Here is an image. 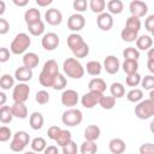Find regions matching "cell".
<instances>
[{
  "instance_id": "91938a15",
  "label": "cell",
  "mask_w": 154,
  "mask_h": 154,
  "mask_svg": "<svg viewBox=\"0 0 154 154\" xmlns=\"http://www.w3.org/2000/svg\"><path fill=\"white\" fill-rule=\"evenodd\" d=\"M6 101H7V96L4 91H0V107L6 105Z\"/></svg>"
},
{
  "instance_id": "f546056e",
  "label": "cell",
  "mask_w": 154,
  "mask_h": 154,
  "mask_svg": "<svg viewBox=\"0 0 154 154\" xmlns=\"http://www.w3.org/2000/svg\"><path fill=\"white\" fill-rule=\"evenodd\" d=\"M14 77L10 73H4L2 76H0V88L4 90H10L13 89L14 87Z\"/></svg>"
},
{
  "instance_id": "03108f58",
  "label": "cell",
  "mask_w": 154,
  "mask_h": 154,
  "mask_svg": "<svg viewBox=\"0 0 154 154\" xmlns=\"http://www.w3.org/2000/svg\"><path fill=\"white\" fill-rule=\"evenodd\" d=\"M23 154H36L35 152H32V150H30V152H24Z\"/></svg>"
},
{
  "instance_id": "9c48e42d",
  "label": "cell",
  "mask_w": 154,
  "mask_h": 154,
  "mask_svg": "<svg viewBox=\"0 0 154 154\" xmlns=\"http://www.w3.org/2000/svg\"><path fill=\"white\" fill-rule=\"evenodd\" d=\"M85 25V18L82 13H73L67 18V29L77 32L82 30Z\"/></svg>"
},
{
  "instance_id": "e7e4bbea",
  "label": "cell",
  "mask_w": 154,
  "mask_h": 154,
  "mask_svg": "<svg viewBox=\"0 0 154 154\" xmlns=\"http://www.w3.org/2000/svg\"><path fill=\"white\" fill-rule=\"evenodd\" d=\"M149 100L154 101V91L153 90H149Z\"/></svg>"
},
{
  "instance_id": "6125c7cd",
  "label": "cell",
  "mask_w": 154,
  "mask_h": 154,
  "mask_svg": "<svg viewBox=\"0 0 154 154\" xmlns=\"http://www.w3.org/2000/svg\"><path fill=\"white\" fill-rule=\"evenodd\" d=\"M5 10H6V4H5V1L0 0V17L5 13Z\"/></svg>"
},
{
  "instance_id": "f6af8a7d",
  "label": "cell",
  "mask_w": 154,
  "mask_h": 154,
  "mask_svg": "<svg viewBox=\"0 0 154 154\" xmlns=\"http://www.w3.org/2000/svg\"><path fill=\"white\" fill-rule=\"evenodd\" d=\"M141 78L142 77H141V75L138 72H135V73H131V75H126L125 83L129 87H137L141 83Z\"/></svg>"
},
{
  "instance_id": "c3c4849f",
  "label": "cell",
  "mask_w": 154,
  "mask_h": 154,
  "mask_svg": "<svg viewBox=\"0 0 154 154\" xmlns=\"http://www.w3.org/2000/svg\"><path fill=\"white\" fill-rule=\"evenodd\" d=\"M61 152H63V154H77V152H78L77 143L73 141L69 142L66 146L61 147Z\"/></svg>"
},
{
  "instance_id": "9a60e30c",
  "label": "cell",
  "mask_w": 154,
  "mask_h": 154,
  "mask_svg": "<svg viewBox=\"0 0 154 154\" xmlns=\"http://www.w3.org/2000/svg\"><path fill=\"white\" fill-rule=\"evenodd\" d=\"M45 19L49 25H59L63 22V13L58 8H48L45 12Z\"/></svg>"
},
{
  "instance_id": "7bdbcfd3",
  "label": "cell",
  "mask_w": 154,
  "mask_h": 154,
  "mask_svg": "<svg viewBox=\"0 0 154 154\" xmlns=\"http://www.w3.org/2000/svg\"><path fill=\"white\" fill-rule=\"evenodd\" d=\"M49 99H51V95L47 90L42 89V90H38L36 94H35V101L38 103V105H46L49 102Z\"/></svg>"
},
{
  "instance_id": "5bb4252c",
  "label": "cell",
  "mask_w": 154,
  "mask_h": 154,
  "mask_svg": "<svg viewBox=\"0 0 154 154\" xmlns=\"http://www.w3.org/2000/svg\"><path fill=\"white\" fill-rule=\"evenodd\" d=\"M102 67L108 75H116L120 69V61L116 55H107L103 60Z\"/></svg>"
},
{
  "instance_id": "be15d7a7",
  "label": "cell",
  "mask_w": 154,
  "mask_h": 154,
  "mask_svg": "<svg viewBox=\"0 0 154 154\" xmlns=\"http://www.w3.org/2000/svg\"><path fill=\"white\" fill-rule=\"evenodd\" d=\"M147 58H148V60H154V49H153V48L148 49V54H147Z\"/></svg>"
},
{
  "instance_id": "3957f363",
  "label": "cell",
  "mask_w": 154,
  "mask_h": 154,
  "mask_svg": "<svg viewBox=\"0 0 154 154\" xmlns=\"http://www.w3.org/2000/svg\"><path fill=\"white\" fill-rule=\"evenodd\" d=\"M30 45H31L30 36L26 32H19L12 40V42L10 45V52L16 55L24 54L26 52V49L30 47Z\"/></svg>"
},
{
  "instance_id": "5b68a950",
  "label": "cell",
  "mask_w": 154,
  "mask_h": 154,
  "mask_svg": "<svg viewBox=\"0 0 154 154\" xmlns=\"http://www.w3.org/2000/svg\"><path fill=\"white\" fill-rule=\"evenodd\" d=\"M135 116L138 119L146 120L154 116V101L149 99L141 100L135 106Z\"/></svg>"
},
{
  "instance_id": "816d5d0a",
  "label": "cell",
  "mask_w": 154,
  "mask_h": 154,
  "mask_svg": "<svg viewBox=\"0 0 154 154\" xmlns=\"http://www.w3.org/2000/svg\"><path fill=\"white\" fill-rule=\"evenodd\" d=\"M60 130H61V128L58 126V125H52V126H49L48 130H47L48 138H51L52 141H55V138H57V136H58V134H59Z\"/></svg>"
},
{
  "instance_id": "8d00e7d4",
  "label": "cell",
  "mask_w": 154,
  "mask_h": 154,
  "mask_svg": "<svg viewBox=\"0 0 154 154\" xmlns=\"http://www.w3.org/2000/svg\"><path fill=\"white\" fill-rule=\"evenodd\" d=\"M88 6L90 7L91 12L93 13H96V14H100L102 12H105V8H106V1L105 0H90Z\"/></svg>"
},
{
  "instance_id": "ee69618b",
  "label": "cell",
  "mask_w": 154,
  "mask_h": 154,
  "mask_svg": "<svg viewBox=\"0 0 154 154\" xmlns=\"http://www.w3.org/2000/svg\"><path fill=\"white\" fill-rule=\"evenodd\" d=\"M120 37L125 42H135L136 38L138 37V32H135V31H131V30L124 28L120 32Z\"/></svg>"
},
{
  "instance_id": "7c38bea8",
  "label": "cell",
  "mask_w": 154,
  "mask_h": 154,
  "mask_svg": "<svg viewBox=\"0 0 154 154\" xmlns=\"http://www.w3.org/2000/svg\"><path fill=\"white\" fill-rule=\"evenodd\" d=\"M102 95L103 94H100V93H96V91H88L81 97V103L84 108L90 109V108L95 107L96 105H99V101H100Z\"/></svg>"
},
{
  "instance_id": "f1b7e54d",
  "label": "cell",
  "mask_w": 154,
  "mask_h": 154,
  "mask_svg": "<svg viewBox=\"0 0 154 154\" xmlns=\"http://www.w3.org/2000/svg\"><path fill=\"white\" fill-rule=\"evenodd\" d=\"M13 119V114H12V109L11 106L4 105L0 107V123L2 124H10Z\"/></svg>"
},
{
  "instance_id": "d4e9b609",
  "label": "cell",
  "mask_w": 154,
  "mask_h": 154,
  "mask_svg": "<svg viewBox=\"0 0 154 154\" xmlns=\"http://www.w3.org/2000/svg\"><path fill=\"white\" fill-rule=\"evenodd\" d=\"M84 71H87V73L90 76H99L102 71V65L97 60H90L87 63Z\"/></svg>"
},
{
  "instance_id": "bcb514c9",
  "label": "cell",
  "mask_w": 154,
  "mask_h": 154,
  "mask_svg": "<svg viewBox=\"0 0 154 154\" xmlns=\"http://www.w3.org/2000/svg\"><path fill=\"white\" fill-rule=\"evenodd\" d=\"M142 88L144 90H153L154 88V76L153 75H147L144 77L141 78V83Z\"/></svg>"
},
{
  "instance_id": "7dc6e473",
  "label": "cell",
  "mask_w": 154,
  "mask_h": 154,
  "mask_svg": "<svg viewBox=\"0 0 154 154\" xmlns=\"http://www.w3.org/2000/svg\"><path fill=\"white\" fill-rule=\"evenodd\" d=\"M12 131L8 126L2 125L0 126V142H7L11 137H12Z\"/></svg>"
},
{
  "instance_id": "484cf974",
  "label": "cell",
  "mask_w": 154,
  "mask_h": 154,
  "mask_svg": "<svg viewBox=\"0 0 154 154\" xmlns=\"http://www.w3.org/2000/svg\"><path fill=\"white\" fill-rule=\"evenodd\" d=\"M109 14H120L124 10V4L120 0H109L106 4Z\"/></svg>"
},
{
  "instance_id": "b9f144b4",
  "label": "cell",
  "mask_w": 154,
  "mask_h": 154,
  "mask_svg": "<svg viewBox=\"0 0 154 154\" xmlns=\"http://www.w3.org/2000/svg\"><path fill=\"white\" fill-rule=\"evenodd\" d=\"M66 84H67V79H66V77H65L63 73L59 72V73L55 76L54 81H53L52 88H53L54 90H63V89H65Z\"/></svg>"
},
{
  "instance_id": "4316f807",
  "label": "cell",
  "mask_w": 154,
  "mask_h": 154,
  "mask_svg": "<svg viewBox=\"0 0 154 154\" xmlns=\"http://www.w3.org/2000/svg\"><path fill=\"white\" fill-rule=\"evenodd\" d=\"M109 93L111 96H113L116 100L125 96V87L120 82H113L109 85Z\"/></svg>"
},
{
  "instance_id": "11a10c76",
  "label": "cell",
  "mask_w": 154,
  "mask_h": 154,
  "mask_svg": "<svg viewBox=\"0 0 154 154\" xmlns=\"http://www.w3.org/2000/svg\"><path fill=\"white\" fill-rule=\"evenodd\" d=\"M10 31V23L7 19L0 17V35H6Z\"/></svg>"
},
{
  "instance_id": "603a6c76",
  "label": "cell",
  "mask_w": 154,
  "mask_h": 154,
  "mask_svg": "<svg viewBox=\"0 0 154 154\" xmlns=\"http://www.w3.org/2000/svg\"><path fill=\"white\" fill-rule=\"evenodd\" d=\"M136 48L138 51H148L153 46V38L149 35H141L136 38Z\"/></svg>"
},
{
  "instance_id": "7402d4cb",
  "label": "cell",
  "mask_w": 154,
  "mask_h": 154,
  "mask_svg": "<svg viewBox=\"0 0 154 154\" xmlns=\"http://www.w3.org/2000/svg\"><path fill=\"white\" fill-rule=\"evenodd\" d=\"M24 20H25L26 25L34 24L36 22H40L41 20V12H40V10H37L35 7H30L29 10H26L25 13H24Z\"/></svg>"
},
{
  "instance_id": "2e32d148",
  "label": "cell",
  "mask_w": 154,
  "mask_h": 154,
  "mask_svg": "<svg viewBox=\"0 0 154 154\" xmlns=\"http://www.w3.org/2000/svg\"><path fill=\"white\" fill-rule=\"evenodd\" d=\"M32 70L25 67V66H19L14 71V79H17L19 83H26L32 78Z\"/></svg>"
},
{
  "instance_id": "277c9868",
  "label": "cell",
  "mask_w": 154,
  "mask_h": 154,
  "mask_svg": "<svg viewBox=\"0 0 154 154\" xmlns=\"http://www.w3.org/2000/svg\"><path fill=\"white\" fill-rule=\"evenodd\" d=\"M29 142H30L29 134L24 130H19L12 135V140L10 142V149L16 153L23 152L25 147L29 144Z\"/></svg>"
},
{
  "instance_id": "f5cc1de1",
  "label": "cell",
  "mask_w": 154,
  "mask_h": 154,
  "mask_svg": "<svg viewBox=\"0 0 154 154\" xmlns=\"http://www.w3.org/2000/svg\"><path fill=\"white\" fill-rule=\"evenodd\" d=\"M144 28L148 32H154V14H149L144 19Z\"/></svg>"
},
{
  "instance_id": "db71d44e",
  "label": "cell",
  "mask_w": 154,
  "mask_h": 154,
  "mask_svg": "<svg viewBox=\"0 0 154 154\" xmlns=\"http://www.w3.org/2000/svg\"><path fill=\"white\" fill-rule=\"evenodd\" d=\"M10 57H11L10 49L6 48V47H0V64L8 61L10 60Z\"/></svg>"
},
{
  "instance_id": "8992f818",
  "label": "cell",
  "mask_w": 154,
  "mask_h": 154,
  "mask_svg": "<svg viewBox=\"0 0 154 154\" xmlns=\"http://www.w3.org/2000/svg\"><path fill=\"white\" fill-rule=\"evenodd\" d=\"M83 120V113L78 108H67L61 116V122L66 126H77Z\"/></svg>"
},
{
  "instance_id": "1f68e13d",
  "label": "cell",
  "mask_w": 154,
  "mask_h": 154,
  "mask_svg": "<svg viewBox=\"0 0 154 154\" xmlns=\"http://www.w3.org/2000/svg\"><path fill=\"white\" fill-rule=\"evenodd\" d=\"M84 42V40H83V37L79 35V34H77V32H71L69 36H67V38H66V43H67V46H69V48L72 51L73 48H76L77 46H79L81 43H83Z\"/></svg>"
},
{
  "instance_id": "74e56055",
  "label": "cell",
  "mask_w": 154,
  "mask_h": 154,
  "mask_svg": "<svg viewBox=\"0 0 154 154\" xmlns=\"http://www.w3.org/2000/svg\"><path fill=\"white\" fill-rule=\"evenodd\" d=\"M125 29H129L131 31H135V32H138L141 30V20L140 18L137 17H134V16H130L126 22H125Z\"/></svg>"
},
{
  "instance_id": "e575fe53",
  "label": "cell",
  "mask_w": 154,
  "mask_h": 154,
  "mask_svg": "<svg viewBox=\"0 0 154 154\" xmlns=\"http://www.w3.org/2000/svg\"><path fill=\"white\" fill-rule=\"evenodd\" d=\"M126 99L130 102L137 103L141 100H143V90L138 89V88H134V89H131V90H129L126 93Z\"/></svg>"
},
{
  "instance_id": "836d02e7",
  "label": "cell",
  "mask_w": 154,
  "mask_h": 154,
  "mask_svg": "<svg viewBox=\"0 0 154 154\" xmlns=\"http://www.w3.org/2000/svg\"><path fill=\"white\" fill-rule=\"evenodd\" d=\"M28 26V31L30 35L32 36H41L43 32H45V23L42 20L40 22H36L34 24H29L26 25Z\"/></svg>"
},
{
  "instance_id": "d6a6232c",
  "label": "cell",
  "mask_w": 154,
  "mask_h": 154,
  "mask_svg": "<svg viewBox=\"0 0 154 154\" xmlns=\"http://www.w3.org/2000/svg\"><path fill=\"white\" fill-rule=\"evenodd\" d=\"M30 146H31L32 152H35V153H41V152H43L45 148L47 147V142H46V140H45L43 137H40V136H38V137H35V138L31 140Z\"/></svg>"
},
{
  "instance_id": "8fae6325",
  "label": "cell",
  "mask_w": 154,
  "mask_h": 154,
  "mask_svg": "<svg viewBox=\"0 0 154 154\" xmlns=\"http://www.w3.org/2000/svg\"><path fill=\"white\" fill-rule=\"evenodd\" d=\"M129 11L131 13V16L134 17H137V18H141V17H144L148 12V6L144 1H141V0H132L130 4H129Z\"/></svg>"
},
{
  "instance_id": "52a82bcc",
  "label": "cell",
  "mask_w": 154,
  "mask_h": 154,
  "mask_svg": "<svg viewBox=\"0 0 154 154\" xmlns=\"http://www.w3.org/2000/svg\"><path fill=\"white\" fill-rule=\"evenodd\" d=\"M30 95V87L26 83H18L13 87L12 90V99L14 102H22L25 103V101L29 99Z\"/></svg>"
},
{
  "instance_id": "94428289",
  "label": "cell",
  "mask_w": 154,
  "mask_h": 154,
  "mask_svg": "<svg viewBox=\"0 0 154 154\" xmlns=\"http://www.w3.org/2000/svg\"><path fill=\"white\" fill-rule=\"evenodd\" d=\"M147 67L150 73H154V60H147Z\"/></svg>"
},
{
  "instance_id": "f907efd6",
  "label": "cell",
  "mask_w": 154,
  "mask_h": 154,
  "mask_svg": "<svg viewBox=\"0 0 154 154\" xmlns=\"http://www.w3.org/2000/svg\"><path fill=\"white\" fill-rule=\"evenodd\" d=\"M140 154H154V144L152 142H147L141 144L140 147Z\"/></svg>"
},
{
  "instance_id": "9f6ffc18",
  "label": "cell",
  "mask_w": 154,
  "mask_h": 154,
  "mask_svg": "<svg viewBox=\"0 0 154 154\" xmlns=\"http://www.w3.org/2000/svg\"><path fill=\"white\" fill-rule=\"evenodd\" d=\"M43 154H59L57 146H47L43 150Z\"/></svg>"
},
{
  "instance_id": "d590c367",
  "label": "cell",
  "mask_w": 154,
  "mask_h": 154,
  "mask_svg": "<svg viewBox=\"0 0 154 154\" xmlns=\"http://www.w3.org/2000/svg\"><path fill=\"white\" fill-rule=\"evenodd\" d=\"M97 149H99L97 144L95 142H90V141H84L79 147L81 154H96Z\"/></svg>"
},
{
  "instance_id": "d6986e66",
  "label": "cell",
  "mask_w": 154,
  "mask_h": 154,
  "mask_svg": "<svg viewBox=\"0 0 154 154\" xmlns=\"http://www.w3.org/2000/svg\"><path fill=\"white\" fill-rule=\"evenodd\" d=\"M106 87H107L106 82L100 77H94L88 83L89 91H96V93H100V94H103V91L106 90Z\"/></svg>"
},
{
  "instance_id": "44dd1931",
  "label": "cell",
  "mask_w": 154,
  "mask_h": 154,
  "mask_svg": "<svg viewBox=\"0 0 154 154\" xmlns=\"http://www.w3.org/2000/svg\"><path fill=\"white\" fill-rule=\"evenodd\" d=\"M43 123H45V118H43L42 113H40V112H32L29 116V125H30V128L32 130H40V129H42Z\"/></svg>"
},
{
  "instance_id": "83f0119b",
  "label": "cell",
  "mask_w": 154,
  "mask_h": 154,
  "mask_svg": "<svg viewBox=\"0 0 154 154\" xmlns=\"http://www.w3.org/2000/svg\"><path fill=\"white\" fill-rule=\"evenodd\" d=\"M71 141H72V135H71V132H70L69 130H66V129H61V130L59 131L57 138H55V143H57L59 147H64V146H66V144H67L69 142H71Z\"/></svg>"
},
{
  "instance_id": "cb8c5ba5",
  "label": "cell",
  "mask_w": 154,
  "mask_h": 154,
  "mask_svg": "<svg viewBox=\"0 0 154 154\" xmlns=\"http://www.w3.org/2000/svg\"><path fill=\"white\" fill-rule=\"evenodd\" d=\"M12 109V114L13 118H19V119H25L28 117V108L25 106V103L22 102H13V105L11 106Z\"/></svg>"
},
{
  "instance_id": "60d3db41",
  "label": "cell",
  "mask_w": 154,
  "mask_h": 154,
  "mask_svg": "<svg viewBox=\"0 0 154 154\" xmlns=\"http://www.w3.org/2000/svg\"><path fill=\"white\" fill-rule=\"evenodd\" d=\"M123 57L124 60H135L137 61L140 58V51L135 47H126L123 51Z\"/></svg>"
},
{
  "instance_id": "4dcf8cb0",
  "label": "cell",
  "mask_w": 154,
  "mask_h": 154,
  "mask_svg": "<svg viewBox=\"0 0 154 154\" xmlns=\"http://www.w3.org/2000/svg\"><path fill=\"white\" fill-rule=\"evenodd\" d=\"M71 52H72V54H73V58H76V59H82V58H85V57L89 54V46H88V43L84 41L83 43H81L79 46H77L76 48H73Z\"/></svg>"
},
{
  "instance_id": "f35d334b",
  "label": "cell",
  "mask_w": 154,
  "mask_h": 154,
  "mask_svg": "<svg viewBox=\"0 0 154 154\" xmlns=\"http://www.w3.org/2000/svg\"><path fill=\"white\" fill-rule=\"evenodd\" d=\"M116 99L113 96H107V95H102L100 101H99V106L102 108V109H112L114 106H116Z\"/></svg>"
},
{
  "instance_id": "e0dca14e",
  "label": "cell",
  "mask_w": 154,
  "mask_h": 154,
  "mask_svg": "<svg viewBox=\"0 0 154 154\" xmlns=\"http://www.w3.org/2000/svg\"><path fill=\"white\" fill-rule=\"evenodd\" d=\"M22 60H23V66H25V67H28V69H30V70L37 67V65H38V63H40L38 55H37L36 53H34V52L24 53Z\"/></svg>"
},
{
  "instance_id": "ab89813d",
  "label": "cell",
  "mask_w": 154,
  "mask_h": 154,
  "mask_svg": "<svg viewBox=\"0 0 154 154\" xmlns=\"http://www.w3.org/2000/svg\"><path fill=\"white\" fill-rule=\"evenodd\" d=\"M122 69L126 75H131L138 71V63L135 60H124L122 64Z\"/></svg>"
},
{
  "instance_id": "7a4b0ae2",
  "label": "cell",
  "mask_w": 154,
  "mask_h": 154,
  "mask_svg": "<svg viewBox=\"0 0 154 154\" xmlns=\"http://www.w3.org/2000/svg\"><path fill=\"white\" fill-rule=\"evenodd\" d=\"M63 71L65 76L72 79H81L84 76V67L76 58H66L63 63Z\"/></svg>"
},
{
  "instance_id": "ba28073f",
  "label": "cell",
  "mask_w": 154,
  "mask_h": 154,
  "mask_svg": "<svg viewBox=\"0 0 154 154\" xmlns=\"http://www.w3.org/2000/svg\"><path fill=\"white\" fill-rule=\"evenodd\" d=\"M60 100H61L63 106H66L67 108H73L79 101V95L73 89H66L63 91Z\"/></svg>"
},
{
  "instance_id": "6f0895ef",
  "label": "cell",
  "mask_w": 154,
  "mask_h": 154,
  "mask_svg": "<svg viewBox=\"0 0 154 154\" xmlns=\"http://www.w3.org/2000/svg\"><path fill=\"white\" fill-rule=\"evenodd\" d=\"M53 2V0H36V4L41 7H46L48 5H51Z\"/></svg>"
},
{
  "instance_id": "6da1fadb",
  "label": "cell",
  "mask_w": 154,
  "mask_h": 154,
  "mask_svg": "<svg viewBox=\"0 0 154 154\" xmlns=\"http://www.w3.org/2000/svg\"><path fill=\"white\" fill-rule=\"evenodd\" d=\"M59 73V65L54 59H49L43 64V67L38 75V82L42 87L52 88L55 76Z\"/></svg>"
},
{
  "instance_id": "ffe728a7",
  "label": "cell",
  "mask_w": 154,
  "mask_h": 154,
  "mask_svg": "<svg viewBox=\"0 0 154 154\" xmlns=\"http://www.w3.org/2000/svg\"><path fill=\"white\" fill-rule=\"evenodd\" d=\"M101 135V130L97 125H88L84 129V141L95 142Z\"/></svg>"
},
{
  "instance_id": "ac0fdd59",
  "label": "cell",
  "mask_w": 154,
  "mask_h": 154,
  "mask_svg": "<svg viewBox=\"0 0 154 154\" xmlns=\"http://www.w3.org/2000/svg\"><path fill=\"white\" fill-rule=\"evenodd\" d=\"M108 149L112 154H123L126 149V144L122 138H112L108 142Z\"/></svg>"
},
{
  "instance_id": "4fadbf2b",
  "label": "cell",
  "mask_w": 154,
  "mask_h": 154,
  "mask_svg": "<svg viewBox=\"0 0 154 154\" xmlns=\"http://www.w3.org/2000/svg\"><path fill=\"white\" fill-rule=\"evenodd\" d=\"M114 24V20H113V17L112 14H109L108 12H102L100 14H97V18H96V25L100 30L102 31H108L112 29Z\"/></svg>"
},
{
  "instance_id": "680465c9",
  "label": "cell",
  "mask_w": 154,
  "mask_h": 154,
  "mask_svg": "<svg viewBox=\"0 0 154 154\" xmlns=\"http://www.w3.org/2000/svg\"><path fill=\"white\" fill-rule=\"evenodd\" d=\"M28 2H29L28 0H13V4L18 7H24L28 5Z\"/></svg>"
},
{
  "instance_id": "681fc988",
  "label": "cell",
  "mask_w": 154,
  "mask_h": 154,
  "mask_svg": "<svg viewBox=\"0 0 154 154\" xmlns=\"http://www.w3.org/2000/svg\"><path fill=\"white\" fill-rule=\"evenodd\" d=\"M72 6H73V10H76V13H82L87 10L88 2L87 0H75L72 2Z\"/></svg>"
},
{
  "instance_id": "30bf717a",
  "label": "cell",
  "mask_w": 154,
  "mask_h": 154,
  "mask_svg": "<svg viewBox=\"0 0 154 154\" xmlns=\"http://www.w3.org/2000/svg\"><path fill=\"white\" fill-rule=\"evenodd\" d=\"M59 43H60V38L55 32H47L41 38L42 48H45L46 51H54L55 48H58Z\"/></svg>"
}]
</instances>
